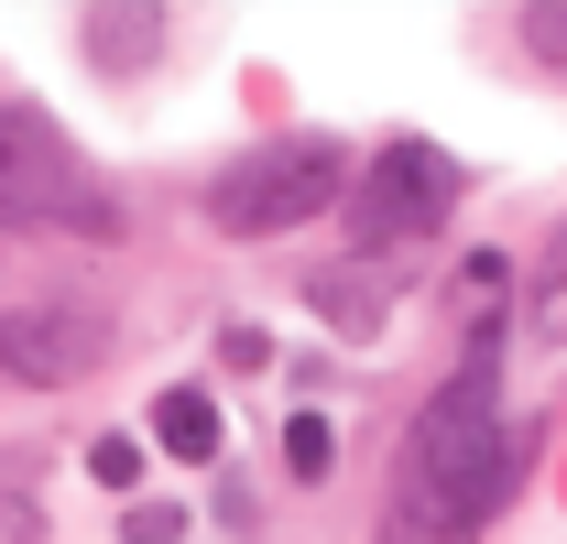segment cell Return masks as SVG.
<instances>
[{"label": "cell", "instance_id": "6da1fadb", "mask_svg": "<svg viewBox=\"0 0 567 544\" xmlns=\"http://www.w3.org/2000/svg\"><path fill=\"white\" fill-rule=\"evenodd\" d=\"M513 447L524 436L502 414V348L481 338L436 381V404L415 414V436L393 458V544H470L513 490Z\"/></svg>", "mask_w": 567, "mask_h": 544}, {"label": "cell", "instance_id": "7a4b0ae2", "mask_svg": "<svg viewBox=\"0 0 567 544\" xmlns=\"http://www.w3.org/2000/svg\"><path fill=\"white\" fill-rule=\"evenodd\" d=\"M350 197V153L328 132H284V142H251L229 175L208 186V218L229 240H274V229H306Z\"/></svg>", "mask_w": 567, "mask_h": 544}, {"label": "cell", "instance_id": "3957f363", "mask_svg": "<svg viewBox=\"0 0 567 544\" xmlns=\"http://www.w3.org/2000/svg\"><path fill=\"white\" fill-rule=\"evenodd\" d=\"M0 229H87L110 240V197L44 109H0Z\"/></svg>", "mask_w": 567, "mask_h": 544}, {"label": "cell", "instance_id": "277c9868", "mask_svg": "<svg viewBox=\"0 0 567 544\" xmlns=\"http://www.w3.org/2000/svg\"><path fill=\"white\" fill-rule=\"evenodd\" d=\"M339 207H350V251L393 272L415 240L447 229V207H458V164H447L436 142H393V153H371V175H360Z\"/></svg>", "mask_w": 567, "mask_h": 544}, {"label": "cell", "instance_id": "5b68a950", "mask_svg": "<svg viewBox=\"0 0 567 544\" xmlns=\"http://www.w3.org/2000/svg\"><path fill=\"white\" fill-rule=\"evenodd\" d=\"M99 359H110V316L99 305H0V381L66 393Z\"/></svg>", "mask_w": 567, "mask_h": 544}, {"label": "cell", "instance_id": "8992f818", "mask_svg": "<svg viewBox=\"0 0 567 544\" xmlns=\"http://www.w3.org/2000/svg\"><path fill=\"white\" fill-rule=\"evenodd\" d=\"M153 447H164V458H186V469H218L229 425H218V393H208V381H175V393H153Z\"/></svg>", "mask_w": 567, "mask_h": 544}, {"label": "cell", "instance_id": "52a82bcc", "mask_svg": "<svg viewBox=\"0 0 567 544\" xmlns=\"http://www.w3.org/2000/svg\"><path fill=\"white\" fill-rule=\"evenodd\" d=\"M524 327L546 348H567V229L546 240V262H535V294H524Z\"/></svg>", "mask_w": 567, "mask_h": 544}, {"label": "cell", "instance_id": "ba28073f", "mask_svg": "<svg viewBox=\"0 0 567 544\" xmlns=\"http://www.w3.org/2000/svg\"><path fill=\"white\" fill-rule=\"evenodd\" d=\"M317 305H328V316H350V338H371V327H382V262L317 272Z\"/></svg>", "mask_w": 567, "mask_h": 544}, {"label": "cell", "instance_id": "9c48e42d", "mask_svg": "<svg viewBox=\"0 0 567 544\" xmlns=\"http://www.w3.org/2000/svg\"><path fill=\"white\" fill-rule=\"evenodd\" d=\"M284 469H295V479H328V469H339V425H328L317 404L284 425Z\"/></svg>", "mask_w": 567, "mask_h": 544}, {"label": "cell", "instance_id": "30bf717a", "mask_svg": "<svg viewBox=\"0 0 567 544\" xmlns=\"http://www.w3.org/2000/svg\"><path fill=\"white\" fill-rule=\"evenodd\" d=\"M502 294H513V272H502V262H458V283H447V305H458L470 327H481V316L502 327Z\"/></svg>", "mask_w": 567, "mask_h": 544}, {"label": "cell", "instance_id": "8fae6325", "mask_svg": "<svg viewBox=\"0 0 567 544\" xmlns=\"http://www.w3.org/2000/svg\"><path fill=\"white\" fill-rule=\"evenodd\" d=\"M153 33H164L153 11H99L87 22V55H153Z\"/></svg>", "mask_w": 567, "mask_h": 544}, {"label": "cell", "instance_id": "7c38bea8", "mask_svg": "<svg viewBox=\"0 0 567 544\" xmlns=\"http://www.w3.org/2000/svg\"><path fill=\"white\" fill-rule=\"evenodd\" d=\"M87 479L99 490H142V436H87Z\"/></svg>", "mask_w": 567, "mask_h": 544}, {"label": "cell", "instance_id": "4fadbf2b", "mask_svg": "<svg viewBox=\"0 0 567 544\" xmlns=\"http://www.w3.org/2000/svg\"><path fill=\"white\" fill-rule=\"evenodd\" d=\"M175 534H186L175 501H132V512H121V544H175Z\"/></svg>", "mask_w": 567, "mask_h": 544}, {"label": "cell", "instance_id": "5bb4252c", "mask_svg": "<svg viewBox=\"0 0 567 544\" xmlns=\"http://www.w3.org/2000/svg\"><path fill=\"white\" fill-rule=\"evenodd\" d=\"M524 44L535 55H567V11H524Z\"/></svg>", "mask_w": 567, "mask_h": 544}]
</instances>
